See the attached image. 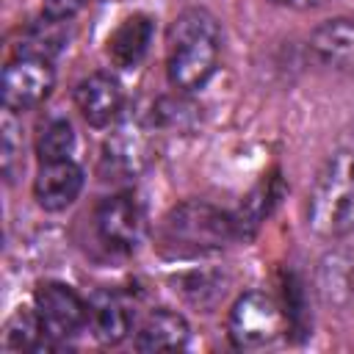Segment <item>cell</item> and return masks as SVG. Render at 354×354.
<instances>
[{"instance_id":"6da1fadb","label":"cell","mask_w":354,"mask_h":354,"mask_svg":"<svg viewBox=\"0 0 354 354\" xmlns=\"http://www.w3.org/2000/svg\"><path fill=\"white\" fill-rule=\"evenodd\" d=\"M238 241L232 213L205 202L185 199L174 205L155 227V252L163 260H199L224 252Z\"/></svg>"},{"instance_id":"7a4b0ae2","label":"cell","mask_w":354,"mask_h":354,"mask_svg":"<svg viewBox=\"0 0 354 354\" xmlns=\"http://www.w3.org/2000/svg\"><path fill=\"white\" fill-rule=\"evenodd\" d=\"M221 28L207 8H185L166 33V77L177 91H199L218 69Z\"/></svg>"},{"instance_id":"3957f363","label":"cell","mask_w":354,"mask_h":354,"mask_svg":"<svg viewBox=\"0 0 354 354\" xmlns=\"http://www.w3.org/2000/svg\"><path fill=\"white\" fill-rule=\"evenodd\" d=\"M307 227L324 241L354 232V149L332 152L318 169L307 194Z\"/></svg>"},{"instance_id":"277c9868","label":"cell","mask_w":354,"mask_h":354,"mask_svg":"<svg viewBox=\"0 0 354 354\" xmlns=\"http://www.w3.org/2000/svg\"><path fill=\"white\" fill-rule=\"evenodd\" d=\"M290 321L282 304L263 293V290H246L235 299L227 315V337L241 351H254L277 343L282 335H288Z\"/></svg>"},{"instance_id":"5b68a950","label":"cell","mask_w":354,"mask_h":354,"mask_svg":"<svg viewBox=\"0 0 354 354\" xmlns=\"http://www.w3.org/2000/svg\"><path fill=\"white\" fill-rule=\"evenodd\" d=\"M33 310L41 321V329L53 348H64L88 326V301L66 282L47 279L39 282L33 293Z\"/></svg>"},{"instance_id":"8992f818","label":"cell","mask_w":354,"mask_h":354,"mask_svg":"<svg viewBox=\"0 0 354 354\" xmlns=\"http://www.w3.org/2000/svg\"><path fill=\"white\" fill-rule=\"evenodd\" d=\"M94 232L108 252L133 254L147 238V213L133 194H111L94 207Z\"/></svg>"},{"instance_id":"52a82bcc","label":"cell","mask_w":354,"mask_h":354,"mask_svg":"<svg viewBox=\"0 0 354 354\" xmlns=\"http://www.w3.org/2000/svg\"><path fill=\"white\" fill-rule=\"evenodd\" d=\"M55 86V66L47 58L14 55L0 77V102L11 113H25L39 108Z\"/></svg>"},{"instance_id":"ba28073f","label":"cell","mask_w":354,"mask_h":354,"mask_svg":"<svg viewBox=\"0 0 354 354\" xmlns=\"http://www.w3.org/2000/svg\"><path fill=\"white\" fill-rule=\"evenodd\" d=\"M86 185V171L75 158L41 160L33 177V199L47 213H61L80 196Z\"/></svg>"},{"instance_id":"9c48e42d","label":"cell","mask_w":354,"mask_h":354,"mask_svg":"<svg viewBox=\"0 0 354 354\" xmlns=\"http://www.w3.org/2000/svg\"><path fill=\"white\" fill-rule=\"evenodd\" d=\"M72 97H75V105H77L80 116L86 119V124H91L97 130L111 127L124 108V88L111 72H94V75L83 77L75 86Z\"/></svg>"},{"instance_id":"30bf717a","label":"cell","mask_w":354,"mask_h":354,"mask_svg":"<svg viewBox=\"0 0 354 354\" xmlns=\"http://www.w3.org/2000/svg\"><path fill=\"white\" fill-rule=\"evenodd\" d=\"M310 55L335 75H354V17H335L310 33Z\"/></svg>"},{"instance_id":"8fae6325","label":"cell","mask_w":354,"mask_h":354,"mask_svg":"<svg viewBox=\"0 0 354 354\" xmlns=\"http://www.w3.org/2000/svg\"><path fill=\"white\" fill-rule=\"evenodd\" d=\"M88 329L102 346H119L133 329L130 301L111 288L94 290L88 299Z\"/></svg>"},{"instance_id":"7c38bea8","label":"cell","mask_w":354,"mask_h":354,"mask_svg":"<svg viewBox=\"0 0 354 354\" xmlns=\"http://www.w3.org/2000/svg\"><path fill=\"white\" fill-rule=\"evenodd\" d=\"M152 39H155V19L149 14L136 11L113 28L105 53L116 69H136L147 58Z\"/></svg>"},{"instance_id":"4fadbf2b","label":"cell","mask_w":354,"mask_h":354,"mask_svg":"<svg viewBox=\"0 0 354 354\" xmlns=\"http://www.w3.org/2000/svg\"><path fill=\"white\" fill-rule=\"evenodd\" d=\"M147 166V138L138 127H122L116 130L105 147L100 171L105 180H130Z\"/></svg>"},{"instance_id":"5bb4252c","label":"cell","mask_w":354,"mask_h":354,"mask_svg":"<svg viewBox=\"0 0 354 354\" xmlns=\"http://www.w3.org/2000/svg\"><path fill=\"white\" fill-rule=\"evenodd\" d=\"M191 343V326L188 321L174 310H155L147 315V321L138 326L133 348L136 351H180Z\"/></svg>"},{"instance_id":"9a60e30c","label":"cell","mask_w":354,"mask_h":354,"mask_svg":"<svg viewBox=\"0 0 354 354\" xmlns=\"http://www.w3.org/2000/svg\"><path fill=\"white\" fill-rule=\"evenodd\" d=\"M279 196H282V180L277 174L263 177L252 188V194L243 199V205L238 207V213H232L238 238H243V241L252 238L257 232V227L266 221V216L274 210V205L279 202Z\"/></svg>"},{"instance_id":"2e32d148","label":"cell","mask_w":354,"mask_h":354,"mask_svg":"<svg viewBox=\"0 0 354 354\" xmlns=\"http://www.w3.org/2000/svg\"><path fill=\"white\" fill-rule=\"evenodd\" d=\"M69 19H55V17H41L39 22H33L19 44H17V55H36V58H47L53 61L58 53H64L66 41H69V30H66Z\"/></svg>"},{"instance_id":"e0dca14e","label":"cell","mask_w":354,"mask_h":354,"mask_svg":"<svg viewBox=\"0 0 354 354\" xmlns=\"http://www.w3.org/2000/svg\"><path fill=\"white\" fill-rule=\"evenodd\" d=\"M3 348L6 351H55L47 340L41 321L33 307H19L3 329Z\"/></svg>"},{"instance_id":"ac0fdd59","label":"cell","mask_w":354,"mask_h":354,"mask_svg":"<svg viewBox=\"0 0 354 354\" xmlns=\"http://www.w3.org/2000/svg\"><path fill=\"white\" fill-rule=\"evenodd\" d=\"M75 127L69 124V119L55 116L50 122L41 124L39 141H36V152H39V163L41 160H64L75 155Z\"/></svg>"},{"instance_id":"d6986e66","label":"cell","mask_w":354,"mask_h":354,"mask_svg":"<svg viewBox=\"0 0 354 354\" xmlns=\"http://www.w3.org/2000/svg\"><path fill=\"white\" fill-rule=\"evenodd\" d=\"M0 130H3V141H0L3 177H6V183H14L17 174L25 169V158H22V124L14 119L11 111H6L3 113V122H0Z\"/></svg>"},{"instance_id":"ffe728a7","label":"cell","mask_w":354,"mask_h":354,"mask_svg":"<svg viewBox=\"0 0 354 354\" xmlns=\"http://www.w3.org/2000/svg\"><path fill=\"white\" fill-rule=\"evenodd\" d=\"M180 285H183L180 290L185 293V299L199 307H213L224 296V282L213 271H199V274L194 271V274L183 277Z\"/></svg>"},{"instance_id":"44dd1931","label":"cell","mask_w":354,"mask_h":354,"mask_svg":"<svg viewBox=\"0 0 354 354\" xmlns=\"http://www.w3.org/2000/svg\"><path fill=\"white\" fill-rule=\"evenodd\" d=\"M196 108L191 102H185V91H180V97H160L152 105V127H188L194 122Z\"/></svg>"},{"instance_id":"7402d4cb","label":"cell","mask_w":354,"mask_h":354,"mask_svg":"<svg viewBox=\"0 0 354 354\" xmlns=\"http://www.w3.org/2000/svg\"><path fill=\"white\" fill-rule=\"evenodd\" d=\"M83 6L86 0H44V14L55 19H72Z\"/></svg>"},{"instance_id":"603a6c76","label":"cell","mask_w":354,"mask_h":354,"mask_svg":"<svg viewBox=\"0 0 354 354\" xmlns=\"http://www.w3.org/2000/svg\"><path fill=\"white\" fill-rule=\"evenodd\" d=\"M274 6H285V8H296V11H307V8H318L326 0H268Z\"/></svg>"}]
</instances>
